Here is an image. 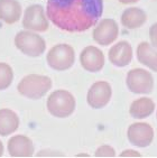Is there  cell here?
I'll use <instances>...</instances> for the list:
<instances>
[{
    "label": "cell",
    "instance_id": "obj_1",
    "mask_svg": "<svg viewBox=\"0 0 157 158\" xmlns=\"http://www.w3.org/2000/svg\"><path fill=\"white\" fill-rule=\"evenodd\" d=\"M103 0H49L47 18L62 31L81 33L97 25Z\"/></svg>",
    "mask_w": 157,
    "mask_h": 158
},
{
    "label": "cell",
    "instance_id": "obj_2",
    "mask_svg": "<svg viewBox=\"0 0 157 158\" xmlns=\"http://www.w3.org/2000/svg\"><path fill=\"white\" fill-rule=\"evenodd\" d=\"M52 80L46 75H38V74H29L23 77L19 82L18 92L21 95L38 100L43 98L52 88Z\"/></svg>",
    "mask_w": 157,
    "mask_h": 158
},
{
    "label": "cell",
    "instance_id": "obj_3",
    "mask_svg": "<svg viewBox=\"0 0 157 158\" xmlns=\"http://www.w3.org/2000/svg\"><path fill=\"white\" fill-rule=\"evenodd\" d=\"M75 109V99L66 90L54 91L47 99V110L53 117L66 118Z\"/></svg>",
    "mask_w": 157,
    "mask_h": 158
},
{
    "label": "cell",
    "instance_id": "obj_4",
    "mask_svg": "<svg viewBox=\"0 0 157 158\" xmlns=\"http://www.w3.org/2000/svg\"><path fill=\"white\" fill-rule=\"evenodd\" d=\"M16 47L30 57H38L46 49V43L42 36L29 31H19L15 37Z\"/></svg>",
    "mask_w": 157,
    "mask_h": 158
},
{
    "label": "cell",
    "instance_id": "obj_5",
    "mask_svg": "<svg viewBox=\"0 0 157 158\" xmlns=\"http://www.w3.org/2000/svg\"><path fill=\"white\" fill-rule=\"evenodd\" d=\"M47 63L55 71H66L72 67L75 55L72 46L67 44H58L49 49L47 54Z\"/></svg>",
    "mask_w": 157,
    "mask_h": 158
},
{
    "label": "cell",
    "instance_id": "obj_6",
    "mask_svg": "<svg viewBox=\"0 0 157 158\" xmlns=\"http://www.w3.org/2000/svg\"><path fill=\"white\" fill-rule=\"evenodd\" d=\"M126 83L130 91L136 94H148L153 91L154 79L151 72L142 69H134L127 74Z\"/></svg>",
    "mask_w": 157,
    "mask_h": 158
},
{
    "label": "cell",
    "instance_id": "obj_7",
    "mask_svg": "<svg viewBox=\"0 0 157 158\" xmlns=\"http://www.w3.org/2000/svg\"><path fill=\"white\" fill-rule=\"evenodd\" d=\"M23 26L34 31H46L49 29V20L40 5H32L25 10Z\"/></svg>",
    "mask_w": 157,
    "mask_h": 158
},
{
    "label": "cell",
    "instance_id": "obj_8",
    "mask_svg": "<svg viewBox=\"0 0 157 158\" xmlns=\"http://www.w3.org/2000/svg\"><path fill=\"white\" fill-rule=\"evenodd\" d=\"M128 139L134 146L145 148L153 143L154 129L146 122H136L128 128Z\"/></svg>",
    "mask_w": 157,
    "mask_h": 158
},
{
    "label": "cell",
    "instance_id": "obj_9",
    "mask_svg": "<svg viewBox=\"0 0 157 158\" xmlns=\"http://www.w3.org/2000/svg\"><path fill=\"white\" fill-rule=\"evenodd\" d=\"M111 85L106 81H99L92 84L87 95L88 104L93 109H101L109 103L111 99Z\"/></svg>",
    "mask_w": 157,
    "mask_h": 158
},
{
    "label": "cell",
    "instance_id": "obj_10",
    "mask_svg": "<svg viewBox=\"0 0 157 158\" xmlns=\"http://www.w3.org/2000/svg\"><path fill=\"white\" fill-rule=\"evenodd\" d=\"M119 27L113 19H102L93 29V40L99 45L108 46L117 40Z\"/></svg>",
    "mask_w": 157,
    "mask_h": 158
},
{
    "label": "cell",
    "instance_id": "obj_11",
    "mask_svg": "<svg viewBox=\"0 0 157 158\" xmlns=\"http://www.w3.org/2000/svg\"><path fill=\"white\" fill-rule=\"evenodd\" d=\"M82 67L88 72H99L104 66V55L102 51L94 46H88L82 51L80 55Z\"/></svg>",
    "mask_w": 157,
    "mask_h": 158
},
{
    "label": "cell",
    "instance_id": "obj_12",
    "mask_svg": "<svg viewBox=\"0 0 157 158\" xmlns=\"http://www.w3.org/2000/svg\"><path fill=\"white\" fill-rule=\"evenodd\" d=\"M109 61L118 67H125L133 61V47L127 40H121L109 51Z\"/></svg>",
    "mask_w": 157,
    "mask_h": 158
},
{
    "label": "cell",
    "instance_id": "obj_13",
    "mask_svg": "<svg viewBox=\"0 0 157 158\" xmlns=\"http://www.w3.org/2000/svg\"><path fill=\"white\" fill-rule=\"evenodd\" d=\"M8 152L11 157H32L34 155V143L26 136H14L8 141Z\"/></svg>",
    "mask_w": 157,
    "mask_h": 158
},
{
    "label": "cell",
    "instance_id": "obj_14",
    "mask_svg": "<svg viewBox=\"0 0 157 158\" xmlns=\"http://www.w3.org/2000/svg\"><path fill=\"white\" fill-rule=\"evenodd\" d=\"M21 6L17 0H0V20L12 25L19 20Z\"/></svg>",
    "mask_w": 157,
    "mask_h": 158
},
{
    "label": "cell",
    "instance_id": "obj_15",
    "mask_svg": "<svg viewBox=\"0 0 157 158\" xmlns=\"http://www.w3.org/2000/svg\"><path fill=\"white\" fill-rule=\"evenodd\" d=\"M147 20V15L140 8L133 7L126 9L121 15V24L128 29H136L142 27Z\"/></svg>",
    "mask_w": 157,
    "mask_h": 158
},
{
    "label": "cell",
    "instance_id": "obj_16",
    "mask_svg": "<svg viewBox=\"0 0 157 158\" xmlns=\"http://www.w3.org/2000/svg\"><path fill=\"white\" fill-rule=\"evenodd\" d=\"M137 58L142 65L157 72V51L149 43L142 42L139 44L137 47Z\"/></svg>",
    "mask_w": 157,
    "mask_h": 158
},
{
    "label": "cell",
    "instance_id": "obj_17",
    "mask_svg": "<svg viewBox=\"0 0 157 158\" xmlns=\"http://www.w3.org/2000/svg\"><path fill=\"white\" fill-rule=\"evenodd\" d=\"M19 127V118L9 109L0 110V136L14 134Z\"/></svg>",
    "mask_w": 157,
    "mask_h": 158
},
{
    "label": "cell",
    "instance_id": "obj_18",
    "mask_svg": "<svg viewBox=\"0 0 157 158\" xmlns=\"http://www.w3.org/2000/svg\"><path fill=\"white\" fill-rule=\"evenodd\" d=\"M155 102L149 98H142L137 99L131 103L129 109L130 116L135 119L147 118L154 112Z\"/></svg>",
    "mask_w": 157,
    "mask_h": 158
},
{
    "label": "cell",
    "instance_id": "obj_19",
    "mask_svg": "<svg viewBox=\"0 0 157 158\" xmlns=\"http://www.w3.org/2000/svg\"><path fill=\"white\" fill-rule=\"evenodd\" d=\"M14 80L12 69L6 63H0V91L6 90Z\"/></svg>",
    "mask_w": 157,
    "mask_h": 158
},
{
    "label": "cell",
    "instance_id": "obj_20",
    "mask_svg": "<svg viewBox=\"0 0 157 158\" xmlns=\"http://www.w3.org/2000/svg\"><path fill=\"white\" fill-rule=\"evenodd\" d=\"M94 156H95V157H115L116 152L111 146L103 145V146L99 147V148L95 150Z\"/></svg>",
    "mask_w": 157,
    "mask_h": 158
},
{
    "label": "cell",
    "instance_id": "obj_21",
    "mask_svg": "<svg viewBox=\"0 0 157 158\" xmlns=\"http://www.w3.org/2000/svg\"><path fill=\"white\" fill-rule=\"evenodd\" d=\"M149 38H151V46L157 48V23H155L149 29Z\"/></svg>",
    "mask_w": 157,
    "mask_h": 158
},
{
    "label": "cell",
    "instance_id": "obj_22",
    "mask_svg": "<svg viewBox=\"0 0 157 158\" xmlns=\"http://www.w3.org/2000/svg\"><path fill=\"white\" fill-rule=\"evenodd\" d=\"M140 154L136 150H125L120 154V157H140Z\"/></svg>",
    "mask_w": 157,
    "mask_h": 158
},
{
    "label": "cell",
    "instance_id": "obj_23",
    "mask_svg": "<svg viewBox=\"0 0 157 158\" xmlns=\"http://www.w3.org/2000/svg\"><path fill=\"white\" fill-rule=\"evenodd\" d=\"M139 0H119L120 3H124V5H130V3H135L138 2Z\"/></svg>",
    "mask_w": 157,
    "mask_h": 158
},
{
    "label": "cell",
    "instance_id": "obj_24",
    "mask_svg": "<svg viewBox=\"0 0 157 158\" xmlns=\"http://www.w3.org/2000/svg\"><path fill=\"white\" fill-rule=\"evenodd\" d=\"M2 154H3V145L1 143V140H0V157L2 156Z\"/></svg>",
    "mask_w": 157,
    "mask_h": 158
}]
</instances>
